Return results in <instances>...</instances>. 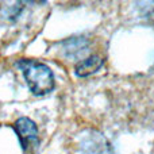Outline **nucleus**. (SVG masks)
I'll return each mask as SVG.
<instances>
[{"instance_id": "nucleus-2", "label": "nucleus", "mask_w": 154, "mask_h": 154, "mask_svg": "<svg viewBox=\"0 0 154 154\" xmlns=\"http://www.w3.org/2000/svg\"><path fill=\"white\" fill-rule=\"evenodd\" d=\"M16 134L19 137V142L22 145V149L27 153L34 152L39 145L38 138V128L35 123L29 118H19L14 125Z\"/></svg>"}, {"instance_id": "nucleus-3", "label": "nucleus", "mask_w": 154, "mask_h": 154, "mask_svg": "<svg viewBox=\"0 0 154 154\" xmlns=\"http://www.w3.org/2000/svg\"><path fill=\"white\" fill-rule=\"evenodd\" d=\"M101 66H103V60H101L100 57L89 56L76 65L75 72L79 77H87V76H91V75H93V73H96Z\"/></svg>"}, {"instance_id": "nucleus-4", "label": "nucleus", "mask_w": 154, "mask_h": 154, "mask_svg": "<svg viewBox=\"0 0 154 154\" xmlns=\"http://www.w3.org/2000/svg\"><path fill=\"white\" fill-rule=\"evenodd\" d=\"M85 150H87V154H111L109 145L101 135H97V138L92 137L88 139Z\"/></svg>"}, {"instance_id": "nucleus-1", "label": "nucleus", "mask_w": 154, "mask_h": 154, "mask_svg": "<svg viewBox=\"0 0 154 154\" xmlns=\"http://www.w3.org/2000/svg\"><path fill=\"white\" fill-rule=\"evenodd\" d=\"M19 66L23 70L24 79L30 91L37 96H43L54 88V76L48 65L37 61H22Z\"/></svg>"}]
</instances>
